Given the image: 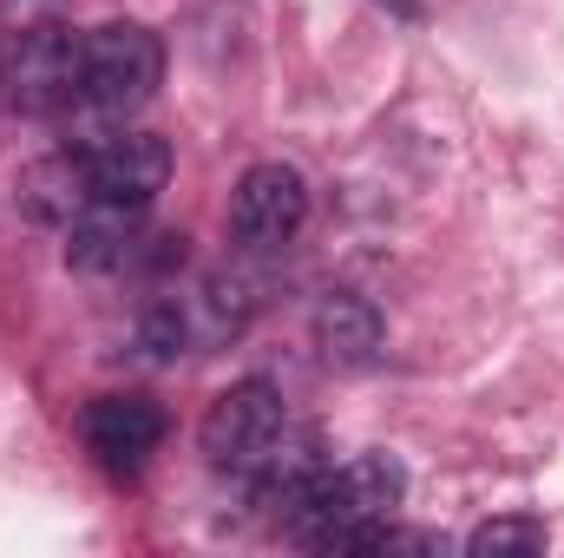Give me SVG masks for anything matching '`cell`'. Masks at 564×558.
<instances>
[{"mask_svg":"<svg viewBox=\"0 0 564 558\" xmlns=\"http://www.w3.org/2000/svg\"><path fill=\"white\" fill-rule=\"evenodd\" d=\"M79 60H86V33L40 20L20 33V60H13V99L33 119H53L79 99Z\"/></svg>","mask_w":564,"mask_h":558,"instance_id":"5b68a950","label":"cell"},{"mask_svg":"<svg viewBox=\"0 0 564 558\" xmlns=\"http://www.w3.org/2000/svg\"><path fill=\"white\" fill-rule=\"evenodd\" d=\"M191 335H197V322H191V309L177 296L144 302V315H139V355L144 362H177L191 348Z\"/></svg>","mask_w":564,"mask_h":558,"instance_id":"4fadbf2b","label":"cell"},{"mask_svg":"<svg viewBox=\"0 0 564 558\" xmlns=\"http://www.w3.org/2000/svg\"><path fill=\"white\" fill-rule=\"evenodd\" d=\"M79 440L106 466H144V453H158L164 440V408L151 395H99L79 408Z\"/></svg>","mask_w":564,"mask_h":558,"instance_id":"52a82bcc","label":"cell"},{"mask_svg":"<svg viewBox=\"0 0 564 558\" xmlns=\"http://www.w3.org/2000/svg\"><path fill=\"white\" fill-rule=\"evenodd\" d=\"M144 250V211H119V204H86L66 224V264L86 277H112L126 264H139Z\"/></svg>","mask_w":564,"mask_h":558,"instance_id":"9c48e42d","label":"cell"},{"mask_svg":"<svg viewBox=\"0 0 564 558\" xmlns=\"http://www.w3.org/2000/svg\"><path fill=\"white\" fill-rule=\"evenodd\" d=\"M401 500H408V466H401V453L368 447V453H355L348 466H322L315 486L282 513V526H289V539L308 546V552H341V539H348L355 526L394 519Z\"/></svg>","mask_w":564,"mask_h":558,"instance_id":"6da1fadb","label":"cell"},{"mask_svg":"<svg viewBox=\"0 0 564 558\" xmlns=\"http://www.w3.org/2000/svg\"><path fill=\"white\" fill-rule=\"evenodd\" d=\"M86 178H93V204H119V211H151L158 191L171 184V144L158 132H119V139L86 144Z\"/></svg>","mask_w":564,"mask_h":558,"instance_id":"8992f818","label":"cell"},{"mask_svg":"<svg viewBox=\"0 0 564 558\" xmlns=\"http://www.w3.org/2000/svg\"><path fill=\"white\" fill-rule=\"evenodd\" d=\"M328 466V453H322V433L315 427H282L276 447L250 466V500L263 506V513H289L308 486H315V473Z\"/></svg>","mask_w":564,"mask_h":558,"instance_id":"8fae6325","label":"cell"},{"mask_svg":"<svg viewBox=\"0 0 564 558\" xmlns=\"http://www.w3.org/2000/svg\"><path fill=\"white\" fill-rule=\"evenodd\" d=\"M164 79V40L139 20H106L86 33V60H79V106L99 119H132L139 106L158 99Z\"/></svg>","mask_w":564,"mask_h":558,"instance_id":"7a4b0ae2","label":"cell"},{"mask_svg":"<svg viewBox=\"0 0 564 558\" xmlns=\"http://www.w3.org/2000/svg\"><path fill=\"white\" fill-rule=\"evenodd\" d=\"M545 539H552L545 519H532V513H499V519H486V526L466 533V552L473 558H539Z\"/></svg>","mask_w":564,"mask_h":558,"instance_id":"7c38bea8","label":"cell"},{"mask_svg":"<svg viewBox=\"0 0 564 558\" xmlns=\"http://www.w3.org/2000/svg\"><path fill=\"white\" fill-rule=\"evenodd\" d=\"M20 211L33 217V224H53V230H66L86 204H93V178H86V144H66V151H46V158H33L26 171H20Z\"/></svg>","mask_w":564,"mask_h":558,"instance_id":"ba28073f","label":"cell"},{"mask_svg":"<svg viewBox=\"0 0 564 558\" xmlns=\"http://www.w3.org/2000/svg\"><path fill=\"white\" fill-rule=\"evenodd\" d=\"M375 7H388L394 20H421V0H375Z\"/></svg>","mask_w":564,"mask_h":558,"instance_id":"5bb4252c","label":"cell"},{"mask_svg":"<svg viewBox=\"0 0 564 558\" xmlns=\"http://www.w3.org/2000/svg\"><path fill=\"white\" fill-rule=\"evenodd\" d=\"M282 427H289V420H282V388L263 382V375H243V382H230V388L204 408L197 447H204V460H210L217 473H250V466L276 447Z\"/></svg>","mask_w":564,"mask_h":558,"instance_id":"3957f363","label":"cell"},{"mask_svg":"<svg viewBox=\"0 0 564 558\" xmlns=\"http://www.w3.org/2000/svg\"><path fill=\"white\" fill-rule=\"evenodd\" d=\"M308 329H315V348L335 362V368H368L375 355H381V309L368 302V296H355V289H328L322 302H315V315H308Z\"/></svg>","mask_w":564,"mask_h":558,"instance_id":"30bf717a","label":"cell"},{"mask_svg":"<svg viewBox=\"0 0 564 558\" xmlns=\"http://www.w3.org/2000/svg\"><path fill=\"white\" fill-rule=\"evenodd\" d=\"M302 224H308V178L295 164L263 158V164H250L237 178L230 211H224V230H230L237 250H257V257L282 250V244H295Z\"/></svg>","mask_w":564,"mask_h":558,"instance_id":"277c9868","label":"cell"}]
</instances>
